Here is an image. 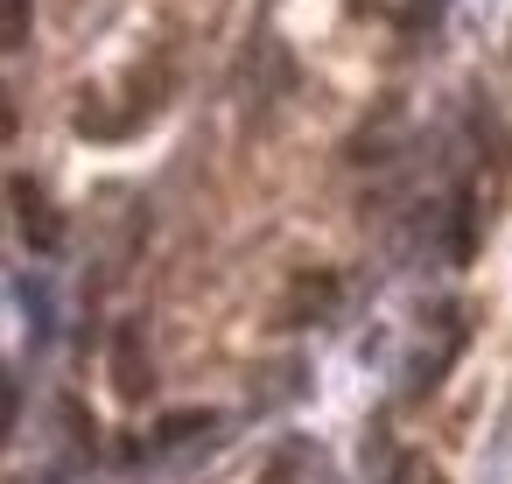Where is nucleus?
I'll list each match as a JSON object with an SVG mask.
<instances>
[{"instance_id":"1","label":"nucleus","mask_w":512,"mask_h":484,"mask_svg":"<svg viewBox=\"0 0 512 484\" xmlns=\"http://www.w3.org/2000/svg\"><path fill=\"white\" fill-rule=\"evenodd\" d=\"M8 197H15V218H22V239H29L36 253H57V246H64V225H57V211H50V197H43V190H36L29 176H22V183H15Z\"/></svg>"},{"instance_id":"2","label":"nucleus","mask_w":512,"mask_h":484,"mask_svg":"<svg viewBox=\"0 0 512 484\" xmlns=\"http://www.w3.org/2000/svg\"><path fill=\"white\" fill-rule=\"evenodd\" d=\"M113 372H120V386H127V393H148V358H141L134 330H120V344H113Z\"/></svg>"},{"instance_id":"5","label":"nucleus","mask_w":512,"mask_h":484,"mask_svg":"<svg viewBox=\"0 0 512 484\" xmlns=\"http://www.w3.org/2000/svg\"><path fill=\"white\" fill-rule=\"evenodd\" d=\"M15 134V106H8V92H0V141Z\"/></svg>"},{"instance_id":"3","label":"nucleus","mask_w":512,"mask_h":484,"mask_svg":"<svg viewBox=\"0 0 512 484\" xmlns=\"http://www.w3.org/2000/svg\"><path fill=\"white\" fill-rule=\"evenodd\" d=\"M29 22L36 0H0V50H29Z\"/></svg>"},{"instance_id":"4","label":"nucleus","mask_w":512,"mask_h":484,"mask_svg":"<svg viewBox=\"0 0 512 484\" xmlns=\"http://www.w3.org/2000/svg\"><path fill=\"white\" fill-rule=\"evenodd\" d=\"M15 407H22V400H15V379H8V365H0V442L15 435Z\"/></svg>"}]
</instances>
